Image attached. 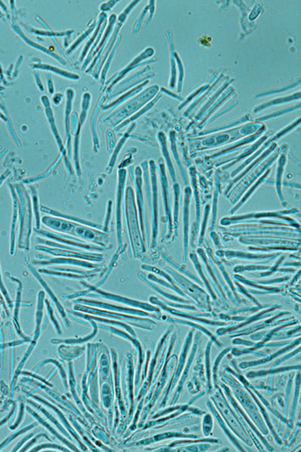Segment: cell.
I'll use <instances>...</instances> for the list:
<instances>
[{"mask_svg": "<svg viewBox=\"0 0 301 452\" xmlns=\"http://www.w3.org/2000/svg\"><path fill=\"white\" fill-rule=\"evenodd\" d=\"M73 236L102 247H105L107 244L106 233L83 225L76 226Z\"/></svg>", "mask_w": 301, "mask_h": 452, "instance_id": "obj_4", "label": "cell"}, {"mask_svg": "<svg viewBox=\"0 0 301 452\" xmlns=\"http://www.w3.org/2000/svg\"><path fill=\"white\" fill-rule=\"evenodd\" d=\"M30 195H31L32 202H33V213H34L35 222H36V229H40L41 219H40V208L39 203L38 192L37 188L33 185L30 186Z\"/></svg>", "mask_w": 301, "mask_h": 452, "instance_id": "obj_11", "label": "cell"}, {"mask_svg": "<svg viewBox=\"0 0 301 452\" xmlns=\"http://www.w3.org/2000/svg\"><path fill=\"white\" fill-rule=\"evenodd\" d=\"M7 174H3V175L0 177V185H2V183H3L4 180L6 178Z\"/></svg>", "mask_w": 301, "mask_h": 452, "instance_id": "obj_15", "label": "cell"}, {"mask_svg": "<svg viewBox=\"0 0 301 452\" xmlns=\"http://www.w3.org/2000/svg\"><path fill=\"white\" fill-rule=\"evenodd\" d=\"M112 203L111 201H109V204H108V209L107 212H106V218L105 220V224L102 226V231L104 232H106L108 231V228H109V223L110 222L111 216H112Z\"/></svg>", "mask_w": 301, "mask_h": 452, "instance_id": "obj_14", "label": "cell"}, {"mask_svg": "<svg viewBox=\"0 0 301 452\" xmlns=\"http://www.w3.org/2000/svg\"><path fill=\"white\" fill-rule=\"evenodd\" d=\"M34 230L39 236H40V238L50 239L51 241H55V242L59 243L61 245L73 247L83 249V250L100 251L104 249V247H102L93 245L91 243L83 241L80 238L72 236L69 234H62V233L55 232V231H52L36 229V228H34Z\"/></svg>", "mask_w": 301, "mask_h": 452, "instance_id": "obj_1", "label": "cell"}, {"mask_svg": "<svg viewBox=\"0 0 301 452\" xmlns=\"http://www.w3.org/2000/svg\"><path fill=\"white\" fill-rule=\"evenodd\" d=\"M41 210L44 213H46L47 214H49L50 216H57V217L64 219V220H68V221L73 222V223H76L78 224L88 226V227H91V228L102 231V226H101V225L97 224V223H92V222L86 221V220H82V219L71 216V215L65 214V213L52 210L51 208L46 207V206H41Z\"/></svg>", "mask_w": 301, "mask_h": 452, "instance_id": "obj_10", "label": "cell"}, {"mask_svg": "<svg viewBox=\"0 0 301 452\" xmlns=\"http://www.w3.org/2000/svg\"><path fill=\"white\" fill-rule=\"evenodd\" d=\"M36 249L39 251H41L44 253H48L51 256H55L56 257H66L73 258V259H81V260L90 261V262H95V263H100L102 262V256L99 253H88L84 250H69V249H60V248L50 247L42 246V245H38Z\"/></svg>", "mask_w": 301, "mask_h": 452, "instance_id": "obj_3", "label": "cell"}, {"mask_svg": "<svg viewBox=\"0 0 301 452\" xmlns=\"http://www.w3.org/2000/svg\"><path fill=\"white\" fill-rule=\"evenodd\" d=\"M91 290H92L93 292H95L98 295V296L100 297L105 298V299H108V300L114 301V302H117L119 303L124 304V305H130V306H137V307L142 308L144 309H148V310H151V311H153L154 310H155V308L152 307V306H148L147 304L141 303V302H137V301L132 300L130 299H127V298L123 297V296H120V295H114V294L109 293V292H105V291L101 290V289H97V288H94L93 286L89 287Z\"/></svg>", "mask_w": 301, "mask_h": 452, "instance_id": "obj_8", "label": "cell"}, {"mask_svg": "<svg viewBox=\"0 0 301 452\" xmlns=\"http://www.w3.org/2000/svg\"><path fill=\"white\" fill-rule=\"evenodd\" d=\"M185 191V202H184V257H186V254L188 252V212H189V199L191 191H189V188H186Z\"/></svg>", "mask_w": 301, "mask_h": 452, "instance_id": "obj_13", "label": "cell"}, {"mask_svg": "<svg viewBox=\"0 0 301 452\" xmlns=\"http://www.w3.org/2000/svg\"><path fill=\"white\" fill-rule=\"evenodd\" d=\"M126 216H127V226L129 233L131 238L132 246L134 248V253L137 254V247L140 248L141 245L140 238V230H139L138 221H137V210L134 202V192L131 187H127L126 189Z\"/></svg>", "mask_w": 301, "mask_h": 452, "instance_id": "obj_2", "label": "cell"}, {"mask_svg": "<svg viewBox=\"0 0 301 452\" xmlns=\"http://www.w3.org/2000/svg\"><path fill=\"white\" fill-rule=\"evenodd\" d=\"M126 173L121 170L119 172V184H118L117 193H116V229H117L118 243L119 247L122 246V203L124 195L125 187Z\"/></svg>", "mask_w": 301, "mask_h": 452, "instance_id": "obj_5", "label": "cell"}, {"mask_svg": "<svg viewBox=\"0 0 301 452\" xmlns=\"http://www.w3.org/2000/svg\"><path fill=\"white\" fill-rule=\"evenodd\" d=\"M12 201H13V212H12V226H11L10 242L11 255H14L15 251V243H16L17 224L19 221V198L16 191L13 185H9Z\"/></svg>", "mask_w": 301, "mask_h": 452, "instance_id": "obj_9", "label": "cell"}, {"mask_svg": "<svg viewBox=\"0 0 301 452\" xmlns=\"http://www.w3.org/2000/svg\"><path fill=\"white\" fill-rule=\"evenodd\" d=\"M141 177L138 174L137 175V180H136V190H137V203H138L139 210H140V221H141V230L144 235V207H143V197H142V192H141Z\"/></svg>", "mask_w": 301, "mask_h": 452, "instance_id": "obj_12", "label": "cell"}, {"mask_svg": "<svg viewBox=\"0 0 301 452\" xmlns=\"http://www.w3.org/2000/svg\"><path fill=\"white\" fill-rule=\"evenodd\" d=\"M45 227L49 228L51 231L55 232L62 233V234H69L73 236L74 229L78 223L68 221L64 219L60 218L54 216H43L41 220Z\"/></svg>", "mask_w": 301, "mask_h": 452, "instance_id": "obj_6", "label": "cell"}, {"mask_svg": "<svg viewBox=\"0 0 301 452\" xmlns=\"http://www.w3.org/2000/svg\"><path fill=\"white\" fill-rule=\"evenodd\" d=\"M33 264L36 266H46L50 265H67V266H74L78 267L83 268L95 269L99 268V265L88 263V261L81 260V259H73V258L55 257L49 256L48 259L45 258V260L34 261Z\"/></svg>", "mask_w": 301, "mask_h": 452, "instance_id": "obj_7", "label": "cell"}]
</instances>
